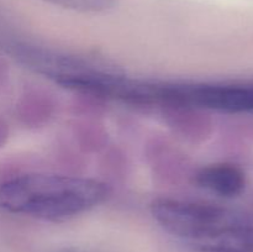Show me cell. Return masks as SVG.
<instances>
[{
  "label": "cell",
  "mask_w": 253,
  "mask_h": 252,
  "mask_svg": "<svg viewBox=\"0 0 253 252\" xmlns=\"http://www.w3.org/2000/svg\"><path fill=\"white\" fill-rule=\"evenodd\" d=\"M109 195V185L91 178L25 173L0 183V210L62 222L90 211Z\"/></svg>",
  "instance_id": "1"
},
{
  "label": "cell",
  "mask_w": 253,
  "mask_h": 252,
  "mask_svg": "<svg viewBox=\"0 0 253 252\" xmlns=\"http://www.w3.org/2000/svg\"><path fill=\"white\" fill-rule=\"evenodd\" d=\"M151 214L158 225L184 246L207 239L244 215L208 203L158 198L151 203Z\"/></svg>",
  "instance_id": "2"
},
{
  "label": "cell",
  "mask_w": 253,
  "mask_h": 252,
  "mask_svg": "<svg viewBox=\"0 0 253 252\" xmlns=\"http://www.w3.org/2000/svg\"><path fill=\"white\" fill-rule=\"evenodd\" d=\"M151 104L253 113V83H151Z\"/></svg>",
  "instance_id": "3"
},
{
  "label": "cell",
  "mask_w": 253,
  "mask_h": 252,
  "mask_svg": "<svg viewBox=\"0 0 253 252\" xmlns=\"http://www.w3.org/2000/svg\"><path fill=\"white\" fill-rule=\"evenodd\" d=\"M184 247L189 252H253V222L242 216L207 239Z\"/></svg>",
  "instance_id": "4"
},
{
  "label": "cell",
  "mask_w": 253,
  "mask_h": 252,
  "mask_svg": "<svg viewBox=\"0 0 253 252\" xmlns=\"http://www.w3.org/2000/svg\"><path fill=\"white\" fill-rule=\"evenodd\" d=\"M203 189L222 198H235L246 188V174L236 165L212 163L200 168L194 178Z\"/></svg>",
  "instance_id": "5"
},
{
  "label": "cell",
  "mask_w": 253,
  "mask_h": 252,
  "mask_svg": "<svg viewBox=\"0 0 253 252\" xmlns=\"http://www.w3.org/2000/svg\"><path fill=\"white\" fill-rule=\"evenodd\" d=\"M54 6L83 14H99L113 9L118 0H41Z\"/></svg>",
  "instance_id": "6"
},
{
  "label": "cell",
  "mask_w": 253,
  "mask_h": 252,
  "mask_svg": "<svg viewBox=\"0 0 253 252\" xmlns=\"http://www.w3.org/2000/svg\"><path fill=\"white\" fill-rule=\"evenodd\" d=\"M6 127H5V124L0 120V146L4 143L5 138H6Z\"/></svg>",
  "instance_id": "7"
},
{
  "label": "cell",
  "mask_w": 253,
  "mask_h": 252,
  "mask_svg": "<svg viewBox=\"0 0 253 252\" xmlns=\"http://www.w3.org/2000/svg\"><path fill=\"white\" fill-rule=\"evenodd\" d=\"M2 78H4V69H2V66L0 64V82H1Z\"/></svg>",
  "instance_id": "8"
},
{
  "label": "cell",
  "mask_w": 253,
  "mask_h": 252,
  "mask_svg": "<svg viewBox=\"0 0 253 252\" xmlns=\"http://www.w3.org/2000/svg\"><path fill=\"white\" fill-rule=\"evenodd\" d=\"M63 252H76V251H63Z\"/></svg>",
  "instance_id": "9"
}]
</instances>
